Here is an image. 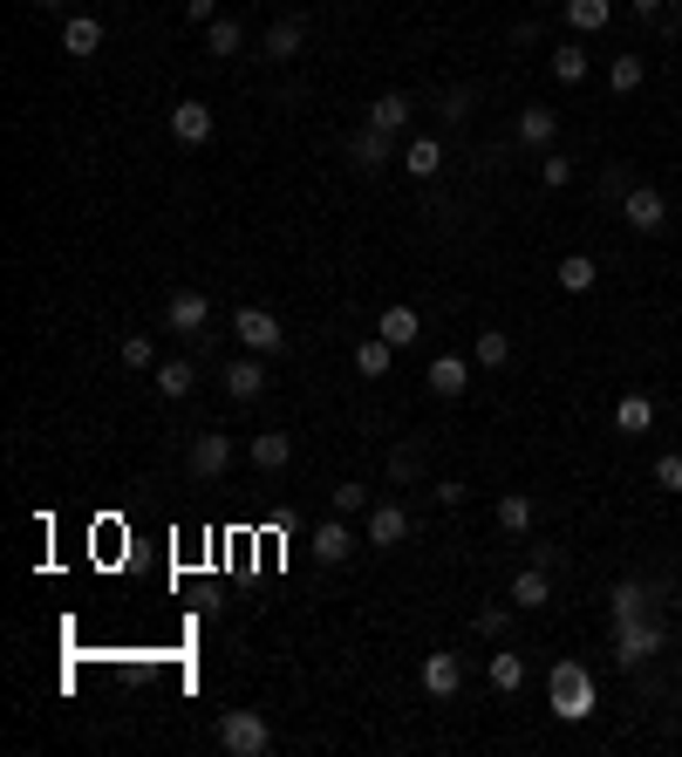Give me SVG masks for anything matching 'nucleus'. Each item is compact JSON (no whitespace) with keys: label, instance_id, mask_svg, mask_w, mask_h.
Instances as JSON below:
<instances>
[{"label":"nucleus","instance_id":"6","mask_svg":"<svg viewBox=\"0 0 682 757\" xmlns=\"http://www.w3.org/2000/svg\"><path fill=\"white\" fill-rule=\"evenodd\" d=\"M233 335H239L246 356H281V348H287L281 314H266V308H239V314H233Z\"/></svg>","mask_w":682,"mask_h":757},{"label":"nucleus","instance_id":"10","mask_svg":"<svg viewBox=\"0 0 682 757\" xmlns=\"http://www.w3.org/2000/svg\"><path fill=\"white\" fill-rule=\"evenodd\" d=\"M375 553H396L402 539H410V512H402L396 498H383V505H369V533H362Z\"/></svg>","mask_w":682,"mask_h":757},{"label":"nucleus","instance_id":"2","mask_svg":"<svg viewBox=\"0 0 682 757\" xmlns=\"http://www.w3.org/2000/svg\"><path fill=\"white\" fill-rule=\"evenodd\" d=\"M219 750L225 757H260V750H273V723L260 710H225L219 717Z\"/></svg>","mask_w":682,"mask_h":757},{"label":"nucleus","instance_id":"32","mask_svg":"<svg viewBox=\"0 0 682 757\" xmlns=\"http://www.w3.org/2000/svg\"><path fill=\"white\" fill-rule=\"evenodd\" d=\"M553 83H587V48H580V41H560V48H553Z\"/></svg>","mask_w":682,"mask_h":757},{"label":"nucleus","instance_id":"24","mask_svg":"<svg viewBox=\"0 0 682 757\" xmlns=\"http://www.w3.org/2000/svg\"><path fill=\"white\" fill-rule=\"evenodd\" d=\"M553 137H560V116H553L546 103L519 110V144H525V150H553Z\"/></svg>","mask_w":682,"mask_h":757},{"label":"nucleus","instance_id":"29","mask_svg":"<svg viewBox=\"0 0 682 757\" xmlns=\"http://www.w3.org/2000/svg\"><path fill=\"white\" fill-rule=\"evenodd\" d=\"M642 83H648V62H642V48H628V55H615V62H608V89H615V96H635Z\"/></svg>","mask_w":682,"mask_h":757},{"label":"nucleus","instance_id":"11","mask_svg":"<svg viewBox=\"0 0 682 757\" xmlns=\"http://www.w3.org/2000/svg\"><path fill=\"white\" fill-rule=\"evenodd\" d=\"M212 131H219V116L198 103V96H185V103H171V137H178L185 150H198V144H212Z\"/></svg>","mask_w":682,"mask_h":757},{"label":"nucleus","instance_id":"12","mask_svg":"<svg viewBox=\"0 0 682 757\" xmlns=\"http://www.w3.org/2000/svg\"><path fill=\"white\" fill-rule=\"evenodd\" d=\"M348 158H356V171H369V178H375V171H389V164H402L396 158V137L389 131H369V123L348 137Z\"/></svg>","mask_w":682,"mask_h":757},{"label":"nucleus","instance_id":"22","mask_svg":"<svg viewBox=\"0 0 682 757\" xmlns=\"http://www.w3.org/2000/svg\"><path fill=\"white\" fill-rule=\"evenodd\" d=\"M540 525V498L533 492H505L498 498V533H533Z\"/></svg>","mask_w":682,"mask_h":757},{"label":"nucleus","instance_id":"17","mask_svg":"<svg viewBox=\"0 0 682 757\" xmlns=\"http://www.w3.org/2000/svg\"><path fill=\"white\" fill-rule=\"evenodd\" d=\"M300 48H308V21H300V14H287V21H273V28L260 35V55H266V62H294V55H300Z\"/></svg>","mask_w":682,"mask_h":757},{"label":"nucleus","instance_id":"45","mask_svg":"<svg viewBox=\"0 0 682 757\" xmlns=\"http://www.w3.org/2000/svg\"><path fill=\"white\" fill-rule=\"evenodd\" d=\"M635 14L648 21V14H669V0H635Z\"/></svg>","mask_w":682,"mask_h":757},{"label":"nucleus","instance_id":"46","mask_svg":"<svg viewBox=\"0 0 682 757\" xmlns=\"http://www.w3.org/2000/svg\"><path fill=\"white\" fill-rule=\"evenodd\" d=\"M35 8H41V14H48V8H62V0H35Z\"/></svg>","mask_w":682,"mask_h":757},{"label":"nucleus","instance_id":"39","mask_svg":"<svg viewBox=\"0 0 682 757\" xmlns=\"http://www.w3.org/2000/svg\"><path fill=\"white\" fill-rule=\"evenodd\" d=\"M655 492H682V450H662V458H655Z\"/></svg>","mask_w":682,"mask_h":757},{"label":"nucleus","instance_id":"4","mask_svg":"<svg viewBox=\"0 0 682 757\" xmlns=\"http://www.w3.org/2000/svg\"><path fill=\"white\" fill-rule=\"evenodd\" d=\"M662 642H669V621H662V615L628 621V628H615V662H621V669H642L648 655H662Z\"/></svg>","mask_w":682,"mask_h":757},{"label":"nucleus","instance_id":"33","mask_svg":"<svg viewBox=\"0 0 682 757\" xmlns=\"http://www.w3.org/2000/svg\"><path fill=\"white\" fill-rule=\"evenodd\" d=\"M512 362V342H505V327H478V369H505Z\"/></svg>","mask_w":682,"mask_h":757},{"label":"nucleus","instance_id":"37","mask_svg":"<svg viewBox=\"0 0 682 757\" xmlns=\"http://www.w3.org/2000/svg\"><path fill=\"white\" fill-rule=\"evenodd\" d=\"M471 628H478V642H498L505 628H512V608H478V615H471Z\"/></svg>","mask_w":682,"mask_h":757},{"label":"nucleus","instance_id":"40","mask_svg":"<svg viewBox=\"0 0 682 757\" xmlns=\"http://www.w3.org/2000/svg\"><path fill=\"white\" fill-rule=\"evenodd\" d=\"M437 116H444V123H464V116H471V89H444V96H437Z\"/></svg>","mask_w":682,"mask_h":757},{"label":"nucleus","instance_id":"19","mask_svg":"<svg viewBox=\"0 0 682 757\" xmlns=\"http://www.w3.org/2000/svg\"><path fill=\"white\" fill-rule=\"evenodd\" d=\"M402 171L423 185V178H437L444 171V137H431V131H417L410 144H402Z\"/></svg>","mask_w":682,"mask_h":757},{"label":"nucleus","instance_id":"18","mask_svg":"<svg viewBox=\"0 0 682 757\" xmlns=\"http://www.w3.org/2000/svg\"><path fill=\"white\" fill-rule=\"evenodd\" d=\"M410 116H417V103H410V96H402V89H383V96L369 103V131H389V137H402V131H410Z\"/></svg>","mask_w":682,"mask_h":757},{"label":"nucleus","instance_id":"1","mask_svg":"<svg viewBox=\"0 0 682 757\" xmlns=\"http://www.w3.org/2000/svg\"><path fill=\"white\" fill-rule=\"evenodd\" d=\"M546 710L560 723H587L600 710V683L587 675V662L580 655H560V662L546 669Z\"/></svg>","mask_w":682,"mask_h":757},{"label":"nucleus","instance_id":"25","mask_svg":"<svg viewBox=\"0 0 682 757\" xmlns=\"http://www.w3.org/2000/svg\"><path fill=\"white\" fill-rule=\"evenodd\" d=\"M553 281H560V294H594V281H600V266L587 260V252H567L560 266H553Z\"/></svg>","mask_w":682,"mask_h":757},{"label":"nucleus","instance_id":"42","mask_svg":"<svg viewBox=\"0 0 682 757\" xmlns=\"http://www.w3.org/2000/svg\"><path fill=\"white\" fill-rule=\"evenodd\" d=\"M417 471H423V444H402L389 458V477H417Z\"/></svg>","mask_w":682,"mask_h":757},{"label":"nucleus","instance_id":"14","mask_svg":"<svg viewBox=\"0 0 682 757\" xmlns=\"http://www.w3.org/2000/svg\"><path fill=\"white\" fill-rule=\"evenodd\" d=\"M423 389H431L437 402H458V396L471 389V362H464V356H437L431 369H423Z\"/></svg>","mask_w":682,"mask_h":757},{"label":"nucleus","instance_id":"44","mask_svg":"<svg viewBox=\"0 0 682 757\" xmlns=\"http://www.w3.org/2000/svg\"><path fill=\"white\" fill-rule=\"evenodd\" d=\"M464 498H471L464 477H437V505H464Z\"/></svg>","mask_w":682,"mask_h":757},{"label":"nucleus","instance_id":"43","mask_svg":"<svg viewBox=\"0 0 682 757\" xmlns=\"http://www.w3.org/2000/svg\"><path fill=\"white\" fill-rule=\"evenodd\" d=\"M185 21H191V28H212V21H219V0H185Z\"/></svg>","mask_w":682,"mask_h":757},{"label":"nucleus","instance_id":"28","mask_svg":"<svg viewBox=\"0 0 682 757\" xmlns=\"http://www.w3.org/2000/svg\"><path fill=\"white\" fill-rule=\"evenodd\" d=\"M567 28H580V35H600V28H608V21H615V0H567Z\"/></svg>","mask_w":682,"mask_h":757},{"label":"nucleus","instance_id":"30","mask_svg":"<svg viewBox=\"0 0 682 757\" xmlns=\"http://www.w3.org/2000/svg\"><path fill=\"white\" fill-rule=\"evenodd\" d=\"M356 369L369 375V383H383V375L396 369V348H389L383 335H362V342H356Z\"/></svg>","mask_w":682,"mask_h":757},{"label":"nucleus","instance_id":"21","mask_svg":"<svg viewBox=\"0 0 682 757\" xmlns=\"http://www.w3.org/2000/svg\"><path fill=\"white\" fill-rule=\"evenodd\" d=\"M62 48H69L75 62H89L96 48H103V21H96V14H69L62 21Z\"/></svg>","mask_w":682,"mask_h":757},{"label":"nucleus","instance_id":"38","mask_svg":"<svg viewBox=\"0 0 682 757\" xmlns=\"http://www.w3.org/2000/svg\"><path fill=\"white\" fill-rule=\"evenodd\" d=\"M123 369H158V348H150V335H123Z\"/></svg>","mask_w":682,"mask_h":757},{"label":"nucleus","instance_id":"20","mask_svg":"<svg viewBox=\"0 0 682 757\" xmlns=\"http://www.w3.org/2000/svg\"><path fill=\"white\" fill-rule=\"evenodd\" d=\"M375 335H383L389 348H410L423 335V314L410 308V300H396V308H383V321H375Z\"/></svg>","mask_w":682,"mask_h":757},{"label":"nucleus","instance_id":"34","mask_svg":"<svg viewBox=\"0 0 682 757\" xmlns=\"http://www.w3.org/2000/svg\"><path fill=\"white\" fill-rule=\"evenodd\" d=\"M327 505H335L342 519H356V512H369V485H362V477H342V485L327 492Z\"/></svg>","mask_w":682,"mask_h":757},{"label":"nucleus","instance_id":"9","mask_svg":"<svg viewBox=\"0 0 682 757\" xmlns=\"http://www.w3.org/2000/svg\"><path fill=\"white\" fill-rule=\"evenodd\" d=\"M458 690H464V655H450V648H431V655H423V696L450 703Z\"/></svg>","mask_w":682,"mask_h":757},{"label":"nucleus","instance_id":"27","mask_svg":"<svg viewBox=\"0 0 682 757\" xmlns=\"http://www.w3.org/2000/svg\"><path fill=\"white\" fill-rule=\"evenodd\" d=\"M553 600V580H546V567H525L519 580H512V608H525V615H540Z\"/></svg>","mask_w":682,"mask_h":757},{"label":"nucleus","instance_id":"31","mask_svg":"<svg viewBox=\"0 0 682 757\" xmlns=\"http://www.w3.org/2000/svg\"><path fill=\"white\" fill-rule=\"evenodd\" d=\"M206 55H219V62H233V55H246V28H239V21H212V28H206Z\"/></svg>","mask_w":682,"mask_h":757},{"label":"nucleus","instance_id":"7","mask_svg":"<svg viewBox=\"0 0 682 757\" xmlns=\"http://www.w3.org/2000/svg\"><path fill=\"white\" fill-rule=\"evenodd\" d=\"M621 219H628V233L655 239V233H669V198L655 191V185H642V178H635V191L621 198Z\"/></svg>","mask_w":682,"mask_h":757},{"label":"nucleus","instance_id":"47","mask_svg":"<svg viewBox=\"0 0 682 757\" xmlns=\"http://www.w3.org/2000/svg\"><path fill=\"white\" fill-rule=\"evenodd\" d=\"M103 8H116V0H103Z\"/></svg>","mask_w":682,"mask_h":757},{"label":"nucleus","instance_id":"15","mask_svg":"<svg viewBox=\"0 0 682 757\" xmlns=\"http://www.w3.org/2000/svg\"><path fill=\"white\" fill-rule=\"evenodd\" d=\"M314 560H321V567H348V560H356V533H348L342 512L314 525Z\"/></svg>","mask_w":682,"mask_h":757},{"label":"nucleus","instance_id":"26","mask_svg":"<svg viewBox=\"0 0 682 757\" xmlns=\"http://www.w3.org/2000/svg\"><path fill=\"white\" fill-rule=\"evenodd\" d=\"M615 431H621V437H648V431H655V402H648V396H621V402H615Z\"/></svg>","mask_w":682,"mask_h":757},{"label":"nucleus","instance_id":"16","mask_svg":"<svg viewBox=\"0 0 682 757\" xmlns=\"http://www.w3.org/2000/svg\"><path fill=\"white\" fill-rule=\"evenodd\" d=\"M150 389H158L164 402H185V396L198 389V362H191V356H171V362H158V369H150Z\"/></svg>","mask_w":682,"mask_h":757},{"label":"nucleus","instance_id":"3","mask_svg":"<svg viewBox=\"0 0 682 757\" xmlns=\"http://www.w3.org/2000/svg\"><path fill=\"white\" fill-rule=\"evenodd\" d=\"M164 327L178 342H212V300L206 294H191V287H178L164 300Z\"/></svg>","mask_w":682,"mask_h":757},{"label":"nucleus","instance_id":"36","mask_svg":"<svg viewBox=\"0 0 682 757\" xmlns=\"http://www.w3.org/2000/svg\"><path fill=\"white\" fill-rule=\"evenodd\" d=\"M540 185H553V191L573 185V158H567V150H546V158H540Z\"/></svg>","mask_w":682,"mask_h":757},{"label":"nucleus","instance_id":"23","mask_svg":"<svg viewBox=\"0 0 682 757\" xmlns=\"http://www.w3.org/2000/svg\"><path fill=\"white\" fill-rule=\"evenodd\" d=\"M246 458L260 464V471H287V464H294V437H287V431H260V437L246 444Z\"/></svg>","mask_w":682,"mask_h":757},{"label":"nucleus","instance_id":"41","mask_svg":"<svg viewBox=\"0 0 682 757\" xmlns=\"http://www.w3.org/2000/svg\"><path fill=\"white\" fill-rule=\"evenodd\" d=\"M600 191H608L615 206H621V198L635 191V171H628V164H608V178H600Z\"/></svg>","mask_w":682,"mask_h":757},{"label":"nucleus","instance_id":"13","mask_svg":"<svg viewBox=\"0 0 682 757\" xmlns=\"http://www.w3.org/2000/svg\"><path fill=\"white\" fill-rule=\"evenodd\" d=\"M185 464H191V477H219L225 464H233V437L225 431H198L191 450H185Z\"/></svg>","mask_w":682,"mask_h":757},{"label":"nucleus","instance_id":"8","mask_svg":"<svg viewBox=\"0 0 682 757\" xmlns=\"http://www.w3.org/2000/svg\"><path fill=\"white\" fill-rule=\"evenodd\" d=\"M225 396L233 402H260L266 389H273V375H266V356H239V362H225Z\"/></svg>","mask_w":682,"mask_h":757},{"label":"nucleus","instance_id":"5","mask_svg":"<svg viewBox=\"0 0 682 757\" xmlns=\"http://www.w3.org/2000/svg\"><path fill=\"white\" fill-rule=\"evenodd\" d=\"M662 580H621V587L608 594V621L628 628V621H648V615H662Z\"/></svg>","mask_w":682,"mask_h":757},{"label":"nucleus","instance_id":"35","mask_svg":"<svg viewBox=\"0 0 682 757\" xmlns=\"http://www.w3.org/2000/svg\"><path fill=\"white\" fill-rule=\"evenodd\" d=\"M519 683H525V655H512V648L492 655V690H519Z\"/></svg>","mask_w":682,"mask_h":757}]
</instances>
